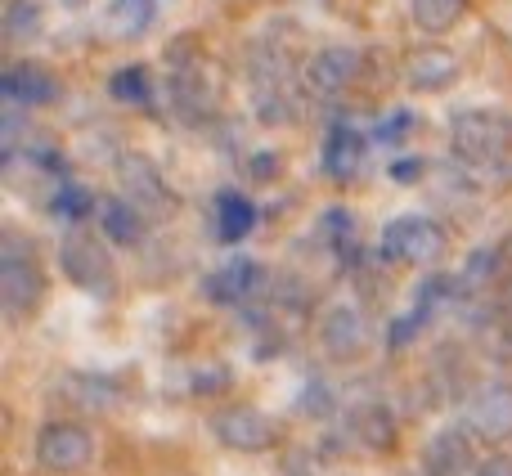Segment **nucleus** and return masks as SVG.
Returning a JSON list of instances; mask_svg holds the SVG:
<instances>
[{
  "instance_id": "nucleus-1",
  "label": "nucleus",
  "mask_w": 512,
  "mask_h": 476,
  "mask_svg": "<svg viewBox=\"0 0 512 476\" xmlns=\"http://www.w3.org/2000/svg\"><path fill=\"white\" fill-rule=\"evenodd\" d=\"M450 140L468 167H499L512 153V117L495 108H468L450 117Z\"/></svg>"
},
{
  "instance_id": "nucleus-2",
  "label": "nucleus",
  "mask_w": 512,
  "mask_h": 476,
  "mask_svg": "<svg viewBox=\"0 0 512 476\" xmlns=\"http://www.w3.org/2000/svg\"><path fill=\"white\" fill-rule=\"evenodd\" d=\"M445 247H450V234L432 216H396L382 225V256L396 265H436Z\"/></svg>"
},
{
  "instance_id": "nucleus-3",
  "label": "nucleus",
  "mask_w": 512,
  "mask_h": 476,
  "mask_svg": "<svg viewBox=\"0 0 512 476\" xmlns=\"http://www.w3.org/2000/svg\"><path fill=\"white\" fill-rule=\"evenodd\" d=\"M41 297H45L41 265H36V256L27 252L14 234H9L5 252H0V306H5V315L18 324V319H27L36 306H41Z\"/></svg>"
},
{
  "instance_id": "nucleus-4",
  "label": "nucleus",
  "mask_w": 512,
  "mask_h": 476,
  "mask_svg": "<svg viewBox=\"0 0 512 476\" xmlns=\"http://www.w3.org/2000/svg\"><path fill=\"white\" fill-rule=\"evenodd\" d=\"M36 463L54 476H72L95 463V436L86 423H50L36 436Z\"/></svg>"
},
{
  "instance_id": "nucleus-5",
  "label": "nucleus",
  "mask_w": 512,
  "mask_h": 476,
  "mask_svg": "<svg viewBox=\"0 0 512 476\" xmlns=\"http://www.w3.org/2000/svg\"><path fill=\"white\" fill-rule=\"evenodd\" d=\"M59 265H63V274H68V283H77L81 292H90V297H113V261H108V252L95 238H86V234L63 238Z\"/></svg>"
},
{
  "instance_id": "nucleus-6",
  "label": "nucleus",
  "mask_w": 512,
  "mask_h": 476,
  "mask_svg": "<svg viewBox=\"0 0 512 476\" xmlns=\"http://www.w3.org/2000/svg\"><path fill=\"white\" fill-rule=\"evenodd\" d=\"M212 436L225 445V450H234V454H261V450H270V445L279 441L274 423L261 414V409H252V405L221 409V414L212 418Z\"/></svg>"
},
{
  "instance_id": "nucleus-7",
  "label": "nucleus",
  "mask_w": 512,
  "mask_h": 476,
  "mask_svg": "<svg viewBox=\"0 0 512 476\" xmlns=\"http://www.w3.org/2000/svg\"><path fill=\"white\" fill-rule=\"evenodd\" d=\"M117 180H122V194L131 198V203L140 207L149 221H162V216H171V189H167L162 171L153 167L149 158H140V153H126V158L117 162Z\"/></svg>"
},
{
  "instance_id": "nucleus-8",
  "label": "nucleus",
  "mask_w": 512,
  "mask_h": 476,
  "mask_svg": "<svg viewBox=\"0 0 512 476\" xmlns=\"http://www.w3.org/2000/svg\"><path fill=\"white\" fill-rule=\"evenodd\" d=\"M355 77H360V50H351V45H324V50H315L306 59V68H301L306 90L319 99H337Z\"/></svg>"
},
{
  "instance_id": "nucleus-9",
  "label": "nucleus",
  "mask_w": 512,
  "mask_h": 476,
  "mask_svg": "<svg viewBox=\"0 0 512 476\" xmlns=\"http://www.w3.org/2000/svg\"><path fill=\"white\" fill-rule=\"evenodd\" d=\"M265 283H270V274H265L261 261H248V256H239V261L221 265V270H212L203 279V297L216 301V306H248L252 297H261Z\"/></svg>"
},
{
  "instance_id": "nucleus-10",
  "label": "nucleus",
  "mask_w": 512,
  "mask_h": 476,
  "mask_svg": "<svg viewBox=\"0 0 512 476\" xmlns=\"http://www.w3.org/2000/svg\"><path fill=\"white\" fill-rule=\"evenodd\" d=\"M463 423L481 441H512V387L508 382H490L472 396V405L463 409Z\"/></svg>"
},
{
  "instance_id": "nucleus-11",
  "label": "nucleus",
  "mask_w": 512,
  "mask_h": 476,
  "mask_svg": "<svg viewBox=\"0 0 512 476\" xmlns=\"http://www.w3.org/2000/svg\"><path fill=\"white\" fill-rule=\"evenodd\" d=\"M369 140L373 135L355 131V126H346V122H333L328 135H324V149H319V167H324V176L337 180V185H351V180L364 171Z\"/></svg>"
},
{
  "instance_id": "nucleus-12",
  "label": "nucleus",
  "mask_w": 512,
  "mask_h": 476,
  "mask_svg": "<svg viewBox=\"0 0 512 476\" xmlns=\"http://www.w3.org/2000/svg\"><path fill=\"white\" fill-rule=\"evenodd\" d=\"M369 342V324H364V310L355 306H333L324 319H319V346H324L328 360L351 364L355 355Z\"/></svg>"
},
{
  "instance_id": "nucleus-13",
  "label": "nucleus",
  "mask_w": 512,
  "mask_h": 476,
  "mask_svg": "<svg viewBox=\"0 0 512 476\" xmlns=\"http://www.w3.org/2000/svg\"><path fill=\"white\" fill-rule=\"evenodd\" d=\"M459 54L445 50V45H418L405 59V81L423 95H436V90H450L459 81Z\"/></svg>"
},
{
  "instance_id": "nucleus-14",
  "label": "nucleus",
  "mask_w": 512,
  "mask_h": 476,
  "mask_svg": "<svg viewBox=\"0 0 512 476\" xmlns=\"http://www.w3.org/2000/svg\"><path fill=\"white\" fill-rule=\"evenodd\" d=\"M0 95L9 108H45L59 99V81L36 63H9L5 77H0Z\"/></svg>"
},
{
  "instance_id": "nucleus-15",
  "label": "nucleus",
  "mask_w": 512,
  "mask_h": 476,
  "mask_svg": "<svg viewBox=\"0 0 512 476\" xmlns=\"http://www.w3.org/2000/svg\"><path fill=\"white\" fill-rule=\"evenodd\" d=\"M472 472V432L450 427L432 436L423 450V476H468Z\"/></svg>"
},
{
  "instance_id": "nucleus-16",
  "label": "nucleus",
  "mask_w": 512,
  "mask_h": 476,
  "mask_svg": "<svg viewBox=\"0 0 512 476\" xmlns=\"http://www.w3.org/2000/svg\"><path fill=\"white\" fill-rule=\"evenodd\" d=\"M256 203L239 189H221L212 198V230H216V243H243L252 230H256Z\"/></svg>"
},
{
  "instance_id": "nucleus-17",
  "label": "nucleus",
  "mask_w": 512,
  "mask_h": 476,
  "mask_svg": "<svg viewBox=\"0 0 512 476\" xmlns=\"http://www.w3.org/2000/svg\"><path fill=\"white\" fill-rule=\"evenodd\" d=\"M162 14V0H108L104 9V32L113 41H140L153 32Z\"/></svg>"
},
{
  "instance_id": "nucleus-18",
  "label": "nucleus",
  "mask_w": 512,
  "mask_h": 476,
  "mask_svg": "<svg viewBox=\"0 0 512 476\" xmlns=\"http://www.w3.org/2000/svg\"><path fill=\"white\" fill-rule=\"evenodd\" d=\"M99 225H104V238L117 247H135L144 238V225H149V216L140 212V207L131 203V198H113V203L99 207Z\"/></svg>"
},
{
  "instance_id": "nucleus-19",
  "label": "nucleus",
  "mask_w": 512,
  "mask_h": 476,
  "mask_svg": "<svg viewBox=\"0 0 512 476\" xmlns=\"http://www.w3.org/2000/svg\"><path fill=\"white\" fill-rule=\"evenodd\" d=\"M351 432L369 450H391L396 445V418H391L387 405H360L351 414Z\"/></svg>"
},
{
  "instance_id": "nucleus-20",
  "label": "nucleus",
  "mask_w": 512,
  "mask_h": 476,
  "mask_svg": "<svg viewBox=\"0 0 512 476\" xmlns=\"http://www.w3.org/2000/svg\"><path fill=\"white\" fill-rule=\"evenodd\" d=\"M463 14H468V0H409V18L427 36H441L450 27H459Z\"/></svg>"
},
{
  "instance_id": "nucleus-21",
  "label": "nucleus",
  "mask_w": 512,
  "mask_h": 476,
  "mask_svg": "<svg viewBox=\"0 0 512 476\" xmlns=\"http://www.w3.org/2000/svg\"><path fill=\"white\" fill-rule=\"evenodd\" d=\"M50 212L59 216V221H86L90 212H95V194H90L86 185H77V180H68L63 176L59 185H54V194H50Z\"/></svg>"
},
{
  "instance_id": "nucleus-22",
  "label": "nucleus",
  "mask_w": 512,
  "mask_h": 476,
  "mask_svg": "<svg viewBox=\"0 0 512 476\" xmlns=\"http://www.w3.org/2000/svg\"><path fill=\"white\" fill-rule=\"evenodd\" d=\"M108 95H113L117 104L144 108V104H153V81L140 63H131V68H117L113 77H108Z\"/></svg>"
},
{
  "instance_id": "nucleus-23",
  "label": "nucleus",
  "mask_w": 512,
  "mask_h": 476,
  "mask_svg": "<svg viewBox=\"0 0 512 476\" xmlns=\"http://www.w3.org/2000/svg\"><path fill=\"white\" fill-rule=\"evenodd\" d=\"M41 23H45V5H41V0H9V5H5V36L14 45L41 36Z\"/></svg>"
},
{
  "instance_id": "nucleus-24",
  "label": "nucleus",
  "mask_w": 512,
  "mask_h": 476,
  "mask_svg": "<svg viewBox=\"0 0 512 476\" xmlns=\"http://www.w3.org/2000/svg\"><path fill=\"white\" fill-rule=\"evenodd\" d=\"M297 409L301 414H310V418H333L337 391L328 387L324 378H306V387H301V396H297Z\"/></svg>"
},
{
  "instance_id": "nucleus-25",
  "label": "nucleus",
  "mask_w": 512,
  "mask_h": 476,
  "mask_svg": "<svg viewBox=\"0 0 512 476\" xmlns=\"http://www.w3.org/2000/svg\"><path fill=\"white\" fill-rule=\"evenodd\" d=\"M409 126H414V113H391V117H382L378 126H373V140H382V144H400L409 135Z\"/></svg>"
},
{
  "instance_id": "nucleus-26",
  "label": "nucleus",
  "mask_w": 512,
  "mask_h": 476,
  "mask_svg": "<svg viewBox=\"0 0 512 476\" xmlns=\"http://www.w3.org/2000/svg\"><path fill=\"white\" fill-rule=\"evenodd\" d=\"M423 171H427L423 158H396L387 167V176L396 180V185H418V180H423Z\"/></svg>"
},
{
  "instance_id": "nucleus-27",
  "label": "nucleus",
  "mask_w": 512,
  "mask_h": 476,
  "mask_svg": "<svg viewBox=\"0 0 512 476\" xmlns=\"http://www.w3.org/2000/svg\"><path fill=\"white\" fill-rule=\"evenodd\" d=\"M225 387H230V369H225V364L194 373V391H198V396H212V391H225Z\"/></svg>"
},
{
  "instance_id": "nucleus-28",
  "label": "nucleus",
  "mask_w": 512,
  "mask_h": 476,
  "mask_svg": "<svg viewBox=\"0 0 512 476\" xmlns=\"http://www.w3.org/2000/svg\"><path fill=\"white\" fill-rule=\"evenodd\" d=\"M274 153H256V158H248V176L252 180H274Z\"/></svg>"
},
{
  "instance_id": "nucleus-29",
  "label": "nucleus",
  "mask_w": 512,
  "mask_h": 476,
  "mask_svg": "<svg viewBox=\"0 0 512 476\" xmlns=\"http://www.w3.org/2000/svg\"><path fill=\"white\" fill-rule=\"evenodd\" d=\"M472 476H512V459L508 454H495V459H486Z\"/></svg>"
},
{
  "instance_id": "nucleus-30",
  "label": "nucleus",
  "mask_w": 512,
  "mask_h": 476,
  "mask_svg": "<svg viewBox=\"0 0 512 476\" xmlns=\"http://www.w3.org/2000/svg\"><path fill=\"white\" fill-rule=\"evenodd\" d=\"M59 5H63V9H86L90 0H59Z\"/></svg>"
}]
</instances>
